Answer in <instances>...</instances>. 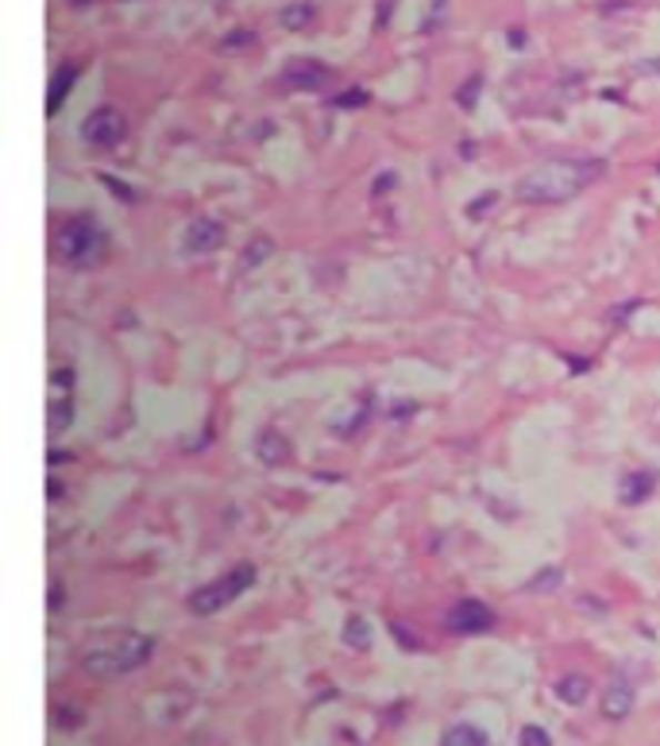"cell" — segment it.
<instances>
[{
	"label": "cell",
	"instance_id": "1",
	"mask_svg": "<svg viewBox=\"0 0 660 746\" xmlns=\"http://www.w3.org/2000/svg\"><path fill=\"white\" fill-rule=\"evenodd\" d=\"M599 159H552L518 178V198L529 206H557V201H572L591 182L602 178Z\"/></svg>",
	"mask_w": 660,
	"mask_h": 746
},
{
	"label": "cell",
	"instance_id": "2",
	"mask_svg": "<svg viewBox=\"0 0 660 746\" xmlns=\"http://www.w3.org/2000/svg\"><path fill=\"white\" fill-rule=\"evenodd\" d=\"M154 654V638L140 635V630H104V635L89 638L81 646V669L89 677H124V673L140 669V665Z\"/></svg>",
	"mask_w": 660,
	"mask_h": 746
},
{
	"label": "cell",
	"instance_id": "3",
	"mask_svg": "<svg viewBox=\"0 0 660 746\" xmlns=\"http://www.w3.org/2000/svg\"><path fill=\"white\" fill-rule=\"evenodd\" d=\"M256 584V565H232V569L224 573L220 580L213 584H201L198 591L190 596V611L193 615H217L220 607H228L236 596H243V591Z\"/></svg>",
	"mask_w": 660,
	"mask_h": 746
},
{
	"label": "cell",
	"instance_id": "4",
	"mask_svg": "<svg viewBox=\"0 0 660 746\" xmlns=\"http://www.w3.org/2000/svg\"><path fill=\"white\" fill-rule=\"evenodd\" d=\"M59 251L73 267L93 263V259L104 251V232H101V225H97V217H73L59 237Z\"/></svg>",
	"mask_w": 660,
	"mask_h": 746
},
{
	"label": "cell",
	"instance_id": "5",
	"mask_svg": "<svg viewBox=\"0 0 660 746\" xmlns=\"http://www.w3.org/2000/svg\"><path fill=\"white\" fill-rule=\"evenodd\" d=\"M124 132H128L124 112H117L112 105H101V109H93L81 120V136H86V143H93V148H112V143L124 140Z\"/></svg>",
	"mask_w": 660,
	"mask_h": 746
},
{
	"label": "cell",
	"instance_id": "6",
	"mask_svg": "<svg viewBox=\"0 0 660 746\" xmlns=\"http://www.w3.org/2000/svg\"><path fill=\"white\" fill-rule=\"evenodd\" d=\"M444 627L452 635H487L494 627V611L483 604V599H460V604L448 607Z\"/></svg>",
	"mask_w": 660,
	"mask_h": 746
},
{
	"label": "cell",
	"instance_id": "7",
	"mask_svg": "<svg viewBox=\"0 0 660 746\" xmlns=\"http://www.w3.org/2000/svg\"><path fill=\"white\" fill-rule=\"evenodd\" d=\"M220 245H224V225L213 221V217L190 221V229H186L182 237V248L190 251V256H206V251H217Z\"/></svg>",
	"mask_w": 660,
	"mask_h": 746
},
{
	"label": "cell",
	"instance_id": "8",
	"mask_svg": "<svg viewBox=\"0 0 660 746\" xmlns=\"http://www.w3.org/2000/svg\"><path fill=\"white\" fill-rule=\"evenodd\" d=\"M599 712L602 719H610V724H618V719H626L633 712V685L626 677H614L607 685V693H602L599 700Z\"/></svg>",
	"mask_w": 660,
	"mask_h": 746
},
{
	"label": "cell",
	"instance_id": "9",
	"mask_svg": "<svg viewBox=\"0 0 660 746\" xmlns=\"http://www.w3.org/2000/svg\"><path fill=\"white\" fill-rule=\"evenodd\" d=\"M324 82H329V67L313 59H298L282 70V86L287 89H321Z\"/></svg>",
	"mask_w": 660,
	"mask_h": 746
},
{
	"label": "cell",
	"instance_id": "10",
	"mask_svg": "<svg viewBox=\"0 0 660 746\" xmlns=\"http://www.w3.org/2000/svg\"><path fill=\"white\" fill-rule=\"evenodd\" d=\"M657 491V473L653 468H638V473H626L622 484H618V499L622 507H641L649 496Z\"/></svg>",
	"mask_w": 660,
	"mask_h": 746
},
{
	"label": "cell",
	"instance_id": "11",
	"mask_svg": "<svg viewBox=\"0 0 660 746\" xmlns=\"http://www.w3.org/2000/svg\"><path fill=\"white\" fill-rule=\"evenodd\" d=\"M256 457L263 460L267 468H282V465H290L293 449H290V441L279 434V429H259V437H256Z\"/></svg>",
	"mask_w": 660,
	"mask_h": 746
},
{
	"label": "cell",
	"instance_id": "12",
	"mask_svg": "<svg viewBox=\"0 0 660 746\" xmlns=\"http://www.w3.org/2000/svg\"><path fill=\"white\" fill-rule=\"evenodd\" d=\"M73 82H78V67L67 62V67H62L59 74L51 78V89H47V117H54V112H59V105L67 101V93H70Z\"/></svg>",
	"mask_w": 660,
	"mask_h": 746
},
{
	"label": "cell",
	"instance_id": "13",
	"mask_svg": "<svg viewBox=\"0 0 660 746\" xmlns=\"http://www.w3.org/2000/svg\"><path fill=\"white\" fill-rule=\"evenodd\" d=\"M587 693H591V680H587L583 673H568V677L557 680V700L564 704H583Z\"/></svg>",
	"mask_w": 660,
	"mask_h": 746
},
{
	"label": "cell",
	"instance_id": "14",
	"mask_svg": "<svg viewBox=\"0 0 660 746\" xmlns=\"http://www.w3.org/2000/svg\"><path fill=\"white\" fill-rule=\"evenodd\" d=\"M440 746H487V735L471 724H456V727H448L444 732Z\"/></svg>",
	"mask_w": 660,
	"mask_h": 746
},
{
	"label": "cell",
	"instance_id": "15",
	"mask_svg": "<svg viewBox=\"0 0 660 746\" xmlns=\"http://www.w3.org/2000/svg\"><path fill=\"white\" fill-rule=\"evenodd\" d=\"M340 635H344V643L352 646V650H367V646H371V623L360 619V615H348Z\"/></svg>",
	"mask_w": 660,
	"mask_h": 746
},
{
	"label": "cell",
	"instance_id": "16",
	"mask_svg": "<svg viewBox=\"0 0 660 746\" xmlns=\"http://www.w3.org/2000/svg\"><path fill=\"white\" fill-rule=\"evenodd\" d=\"M279 23L282 28H290V31L309 28V23H313V4H287L279 12Z\"/></svg>",
	"mask_w": 660,
	"mask_h": 746
},
{
	"label": "cell",
	"instance_id": "17",
	"mask_svg": "<svg viewBox=\"0 0 660 746\" xmlns=\"http://www.w3.org/2000/svg\"><path fill=\"white\" fill-rule=\"evenodd\" d=\"M271 251H274L271 240H267V237H256L248 248H243V267H259L267 256H271Z\"/></svg>",
	"mask_w": 660,
	"mask_h": 746
},
{
	"label": "cell",
	"instance_id": "18",
	"mask_svg": "<svg viewBox=\"0 0 660 746\" xmlns=\"http://www.w3.org/2000/svg\"><path fill=\"white\" fill-rule=\"evenodd\" d=\"M560 580H564V573L557 569V565H552V569H544V573H537L533 580L526 584L529 591H549V588H560Z\"/></svg>",
	"mask_w": 660,
	"mask_h": 746
},
{
	"label": "cell",
	"instance_id": "19",
	"mask_svg": "<svg viewBox=\"0 0 660 746\" xmlns=\"http://www.w3.org/2000/svg\"><path fill=\"white\" fill-rule=\"evenodd\" d=\"M479 86H483V78L479 74H471L468 78V86H460V93H456V101H460V109H476V97H479Z\"/></svg>",
	"mask_w": 660,
	"mask_h": 746
},
{
	"label": "cell",
	"instance_id": "20",
	"mask_svg": "<svg viewBox=\"0 0 660 746\" xmlns=\"http://www.w3.org/2000/svg\"><path fill=\"white\" fill-rule=\"evenodd\" d=\"M518 746H552V739H549V732L544 727H521V735H518Z\"/></svg>",
	"mask_w": 660,
	"mask_h": 746
},
{
	"label": "cell",
	"instance_id": "21",
	"mask_svg": "<svg viewBox=\"0 0 660 746\" xmlns=\"http://www.w3.org/2000/svg\"><path fill=\"white\" fill-rule=\"evenodd\" d=\"M494 206H499V193H494V190H487L483 198H479V201H471V206H468V217H476V221H479V217H483L487 209H494Z\"/></svg>",
	"mask_w": 660,
	"mask_h": 746
},
{
	"label": "cell",
	"instance_id": "22",
	"mask_svg": "<svg viewBox=\"0 0 660 746\" xmlns=\"http://www.w3.org/2000/svg\"><path fill=\"white\" fill-rule=\"evenodd\" d=\"M363 101H367L363 89H348V93H337V101L332 105H337V109H360Z\"/></svg>",
	"mask_w": 660,
	"mask_h": 746
},
{
	"label": "cell",
	"instance_id": "23",
	"mask_svg": "<svg viewBox=\"0 0 660 746\" xmlns=\"http://www.w3.org/2000/svg\"><path fill=\"white\" fill-rule=\"evenodd\" d=\"M251 39H256L251 31H232V36H228L224 43H220V51L232 54V51H240V47H251Z\"/></svg>",
	"mask_w": 660,
	"mask_h": 746
},
{
	"label": "cell",
	"instance_id": "24",
	"mask_svg": "<svg viewBox=\"0 0 660 746\" xmlns=\"http://www.w3.org/2000/svg\"><path fill=\"white\" fill-rule=\"evenodd\" d=\"M62 604H67V591H62L59 584H51V599H47V611H59Z\"/></svg>",
	"mask_w": 660,
	"mask_h": 746
},
{
	"label": "cell",
	"instance_id": "25",
	"mask_svg": "<svg viewBox=\"0 0 660 746\" xmlns=\"http://www.w3.org/2000/svg\"><path fill=\"white\" fill-rule=\"evenodd\" d=\"M641 74H660V59H649V62H641Z\"/></svg>",
	"mask_w": 660,
	"mask_h": 746
}]
</instances>
